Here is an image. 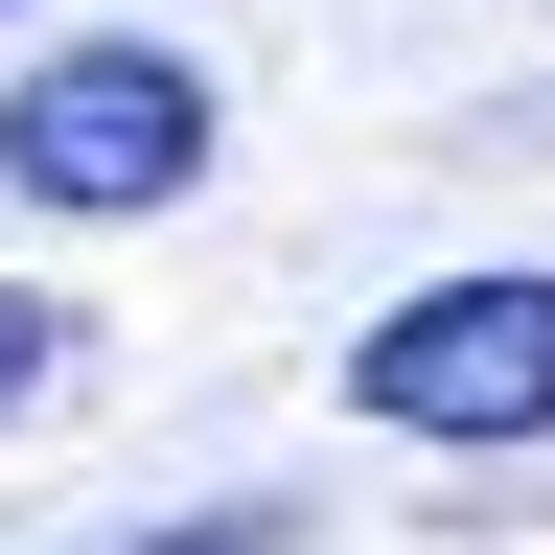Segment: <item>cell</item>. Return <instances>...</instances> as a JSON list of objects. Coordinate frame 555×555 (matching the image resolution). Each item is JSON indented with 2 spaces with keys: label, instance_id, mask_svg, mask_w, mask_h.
Returning a JSON list of instances; mask_svg holds the SVG:
<instances>
[{
  "label": "cell",
  "instance_id": "cell-1",
  "mask_svg": "<svg viewBox=\"0 0 555 555\" xmlns=\"http://www.w3.org/2000/svg\"><path fill=\"white\" fill-rule=\"evenodd\" d=\"M208 139H232V116H208V69L116 24V47H47L24 93H0V185L69 208V232H139V208L208 185Z\"/></svg>",
  "mask_w": 555,
  "mask_h": 555
},
{
  "label": "cell",
  "instance_id": "cell-2",
  "mask_svg": "<svg viewBox=\"0 0 555 555\" xmlns=\"http://www.w3.org/2000/svg\"><path fill=\"white\" fill-rule=\"evenodd\" d=\"M347 416L371 440H555V278L509 255V278H416V301L347 347Z\"/></svg>",
  "mask_w": 555,
  "mask_h": 555
},
{
  "label": "cell",
  "instance_id": "cell-3",
  "mask_svg": "<svg viewBox=\"0 0 555 555\" xmlns=\"http://www.w3.org/2000/svg\"><path fill=\"white\" fill-rule=\"evenodd\" d=\"M47 371H69V301H24V278H0V416H24Z\"/></svg>",
  "mask_w": 555,
  "mask_h": 555
},
{
  "label": "cell",
  "instance_id": "cell-4",
  "mask_svg": "<svg viewBox=\"0 0 555 555\" xmlns=\"http://www.w3.org/2000/svg\"><path fill=\"white\" fill-rule=\"evenodd\" d=\"M301 509H185V532H93V555H278Z\"/></svg>",
  "mask_w": 555,
  "mask_h": 555
}]
</instances>
